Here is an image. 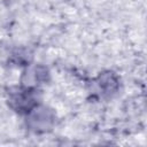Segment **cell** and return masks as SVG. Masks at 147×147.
<instances>
[{
  "label": "cell",
  "instance_id": "obj_1",
  "mask_svg": "<svg viewBox=\"0 0 147 147\" xmlns=\"http://www.w3.org/2000/svg\"><path fill=\"white\" fill-rule=\"evenodd\" d=\"M41 88H29L21 85L13 86L8 90L6 102L10 110L17 115L25 116L34 107H37L42 101Z\"/></svg>",
  "mask_w": 147,
  "mask_h": 147
},
{
  "label": "cell",
  "instance_id": "obj_2",
  "mask_svg": "<svg viewBox=\"0 0 147 147\" xmlns=\"http://www.w3.org/2000/svg\"><path fill=\"white\" fill-rule=\"evenodd\" d=\"M24 117L26 130L38 136L51 133L55 129L57 122V114L55 109L48 105H44L42 102L34 107Z\"/></svg>",
  "mask_w": 147,
  "mask_h": 147
},
{
  "label": "cell",
  "instance_id": "obj_3",
  "mask_svg": "<svg viewBox=\"0 0 147 147\" xmlns=\"http://www.w3.org/2000/svg\"><path fill=\"white\" fill-rule=\"evenodd\" d=\"M121 88V77L114 70H103L99 72L91 82L92 95L102 99L114 98Z\"/></svg>",
  "mask_w": 147,
  "mask_h": 147
},
{
  "label": "cell",
  "instance_id": "obj_4",
  "mask_svg": "<svg viewBox=\"0 0 147 147\" xmlns=\"http://www.w3.org/2000/svg\"><path fill=\"white\" fill-rule=\"evenodd\" d=\"M52 74L49 68L42 63H31L22 69L20 75L18 85L29 88H41L44 85L49 84Z\"/></svg>",
  "mask_w": 147,
  "mask_h": 147
},
{
  "label": "cell",
  "instance_id": "obj_5",
  "mask_svg": "<svg viewBox=\"0 0 147 147\" xmlns=\"http://www.w3.org/2000/svg\"><path fill=\"white\" fill-rule=\"evenodd\" d=\"M34 56H33V52L30 48L26 47H20L14 49L9 57H8V63L9 65H13L15 68H25L28 65H30L31 63H33Z\"/></svg>",
  "mask_w": 147,
  "mask_h": 147
}]
</instances>
